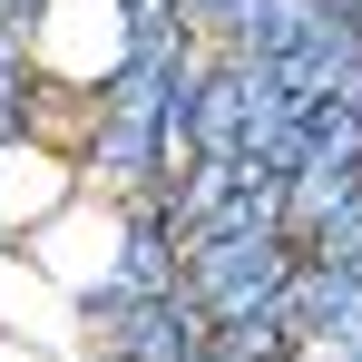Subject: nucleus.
<instances>
[{"label": "nucleus", "instance_id": "obj_2", "mask_svg": "<svg viewBox=\"0 0 362 362\" xmlns=\"http://www.w3.org/2000/svg\"><path fill=\"white\" fill-rule=\"evenodd\" d=\"M20 245H30V264H40V274H49L69 303H88L98 284H108V274H118V245H127V226L108 216V206L69 196L59 216H49V226H30Z\"/></svg>", "mask_w": 362, "mask_h": 362}, {"label": "nucleus", "instance_id": "obj_3", "mask_svg": "<svg viewBox=\"0 0 362 362\" xmlns=\"http://www.w3.org/2000/svg\"><path fill=\"white\" fill-rule=\"evenodd\" d=\"M78 177H69V157L49 137H0V235H30V226H49Z\"/></svg>", "mask_w": 362, "mask_h": 362}, {"label": "nucleus", "instance_id": "obj_4", "mask_svg": "<svg viewBox=\"0 0 362 362\" xmlns=\"http://www.w3.org/2000/svg\"><path fill=\"white\" fill-rule=\"evenodd\" d=\"M69 323V294L30 264V255H0V333H20V343H59Z\"/></svg>", "mask_w": 362, "mask_h": 362}, {"label": "nucleus", "instance_id": "obj_1", "mask_svg": "<svg viewBox=\"0 0 362 362\" xmlns=\"http://www.w3.org/2000/svg\"><path fill=\"white\" fill-rule=\"evenodd\" d=\"M30 69L49 88H108L127 69V0H40L30 20Z\"/></svg>", "mask_w": 362, "mask_h": 362}, {"label": "nucleus", "instance_id": "obj_5", "mask_svg": "<svg viewBox=\"0 0 362 362\" xmlns=\"http://www.w3.org/2000/svg\"><path fill=\"white\" fill-rule=\"evenodd\" d=\"M0 362H49V343H20V333H0Z\"/></svg>", "mask_w": 362, "mask_h": 362}]
</instances>
